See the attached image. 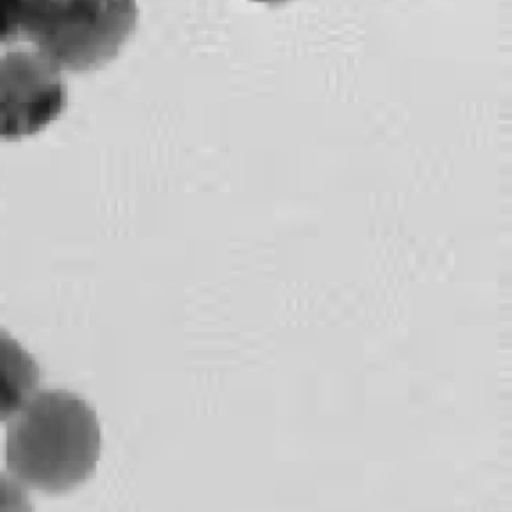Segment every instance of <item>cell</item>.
<instances>
[{"mask_svg": "<svg viewBox=\"0 0 512 512\" xmlns=\"http://www.w3.org/2000/svg\"><path fill=\"white\" fill-rule=\"evenodd\" d=\"M100 448L97 413L70 392L35 394L8 424V470L35 490L59 493L86 481Z\"/></svg>", "mask_w": 512, "mask_h": 512, "instance_id": "obj_1", "label": "cell"}, {"mask_svg": "<svg viewBox=\"0 0 512 512\" xmlns=\"http://www.w3.org/2000/svg\"><path fill=\"white\" fill-rule=\"evenodd\" d=\"M136 23L134 2L22 0L20 5V37L61 71L94 70L112 61Z\"/></svg>", "mask_w": 512, "mask_h": 512, "instance_id": "obj_2", "label": "cell"}, {"mask_svg": "<svg viewBox=\"0 0 512 512\" xmlns=\"http://www.w3.org/2000/svg\"><path fill=\"white\" fill-rule=\"evenodd\" d=\"M68 86L61 70L37 52L0 56V139L40 133L67 109Z\"/></svg>", "mask_w": 512, "mask_h": 512, "instance_id": "obj_3", "label": "cell"}, {"mask_svg": "<svg viewBox=\"0 0 512 512\" xmlns=\"http://www.w3.org/2000/svg\"><path fill=\"white\" fill-rule=\"evenodd\" d=\"M40 385V367L31 353L0 329V421L16 415Z\"/></svg>", "mask_w": 512, "mask_h": 512, "instance_id": "obj_4", "label": "cell"}, {"mask_svg": "<svg viewBox=\"0 0 512 512\" xmlns=\"http://www.w3.org/2000/svg\"><path fill=\"white\" fill-rule=\"evenodd\" d=\"M28 493L16 478L0 475V511H31Z\"/></svg>", "mask_w": 512, "mask_h": 512, "instance_id": "obj_5", "label": "cell"}, {"mask_svg": "<svg viewBox=\"0 0 512 512\" xmlns=\"http://www.w3.org/2000/svg\"><path fill=\"white\" fill-rule=\"evenodd\" d=\"M20 5L22 0H0V43L20 38Z\"/></svg>", "mask_w": 512, "mask_h": 512, "instance_id": "obj_6", "label": "cell"}]
</instances>
